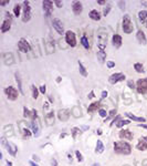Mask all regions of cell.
<instances>
[{"instance_id":"d590c367","label":"cell","mask_w":147,"mask_h":166,"mask_svg":"<svg viewBox=\"0 0 147 166\" xmlns=\"http://www.w3.org/2000/svg\"><path fill=\"white\" fill-rule=\"evenodd\" d=\"M81 134V130L79 127H73L72 128V136L73 138H78V136Z\"/></svg>"},{"instance_id":"11a10c76","label":"cell","mask_w":147,"mask_h":166,"mask_svg":"<svg viewBox=\"0 0 147 166\" xmlns=\"http://www.w3.org/2000/svg\"><path fill=\"white\" fill-rule=\"evenodd\" d=\"M138 126L139 127H143V128H146V130H147V125L146 124H138Z\"/></svg>"},{"instance_id":"8992f818","label":"cell","mask_w":147,"mask_h":166,"mask_svg":"<svg viewBox=\"0 0 147 166\" xmlns=\"http://www.w3.org/2000/svg\"><path fill=\"white\" fill-rule=\"evenodd\" d=\"M136 90L139 94H147V79H141L137 81Z\"/></svg>"},{"instance_id":"816d5d0a","label":"cell","mask_w":147,"mask_h":166,"mask_svg":"<svg viewBox=\"0 0 147 166\" xmlns=\"http://www.w3.org/2000/svg\"><path fill=\"white\" fill-rule=\"evenodd\" d=\"M9 3V1H0V6H6V5H8Z\"/></svg>"},{"instance_id":"f5cc1de1","label":"cell","mask_w":147,"mask_h":166,"mask_svg":"<svg viewBox=\"0 0 147 166\" xmlns=\"http://www.w3.org/2000/svg\"><path fill=\"white\" fill-rule=\"evenodd\" d=\"M92 97H94V92L93 91H91L89 94V99H92Z\"/></svg>"},{"instance_id":"b9f144b4","label":"cell","mask_w":147,"mask_h":166,"mask_svg":"<svg viewBox=\"0 0 147 166\" xmlns=\"http://www.w3.org/2000/svg\"><path fill=\"white\" fill-rule=\"evenodd\" d=\"M110 10H111V6L107 5V6H106V7H105V8H104V11H103V14H104V16H107L108 12H110Z\"/></svg>"},{"instance_id":"d6986e66","label":"cell","mask_w":147,"mask_h":166,"mask_svg":"<svg viewBox=\"0 0 147 166\" xmlns=\"http://www.w3.org/2000/svg\"><path fill=\"white\" fill-rule=\"evenodd\" d=\"M119 137L124 140H133V133L130 130H122L119 132Z\"/></svg>"},{"instance_id":"e0dca14e","label":"cell","mask_w":147,"mask_h":166,"mask_svg":"<svg viewBox=\"0 0 147 166\" xmlns=\"http://www.w3.org/2000/svg\"><path fill=\"white\" fill-rule=\"evenodd\" d=\"M72 10L73 12H74V14H80L81 12H82V10H83V6H82V3L80 2V1H74L72 5Z\"/></svg>"},{"instance_id":"9c48e42d","label":"cell","mask_w":147,"mask_h":166,"mask_svg":"<svg viewBox=\"0 0 147 166\" xmlns=\"http://www.w3.org/2000/svg\"><path fill=\"white\" fill-rule=\"evenodd\" d=\"M18 49L21 51V52H29L31 50V47L30 44H29V42L25 40V39H20L19 42H18Z\"/></svg>"},{"instance_id":"7bdbcfd3","label":"cell","mask_w":147,"mask_h":166,"mask_svg":"<svg viewBox=\"0 0 147 166\" xmlns=\"http://www.w3.org/2000/svg\"><path fill=\"white\" fill-rule=\"evenodd\" d=\"M115 113H116V110H112L111 112H110V115H108L107 117H106L105 122H106V121H108V120L111 119V117H113V116H114V114H115Z\"/></svg>"},{"instance_id":"e575fe53","label":"cell","mask_w":147,"mask_h":166,"mask_svg":"<svg viewBox=\"0 0 147 166\" xmlns=\"http://www.w3.org/2000/svg\"><path fill=\"white\" fill-rule=\"evenodd\" d=\"M81 43L83 44V47L85 48V49H87V50L90 49V43H89V41H87V38H86L85 36H83L81 38Z\"/></svg>"},{"instance_id":"c3c4849f","label":"cell","mask_w":147,"mask_h":166,"mask_svg":"<svg viewBox=\"0 0 147 166\" xmlns=\"http://www.w3.org/2000/svg\"><path fill=\"white\" fill-rule=\"evenodd\" d=\"M99 113H100V115L102 116V117H105V116H106V111L105 110H100V112H99Z\"/></svg>"},{"instance_id":"7a4b0ae2","label":"cell","mask_w":147,"mask_h":166,"mask_svg":"<svg viewBox=\"0 0 147 166\" xmlns=\"http://www.w3.org/2000/svg\"><path fill=\"white\" fill-rule=\"evenodd\" d=\"M107 38H108V33L106 31V29L100 28L97 30V47L100 48V50H102V51H104V49L106 47Z\"/></svg>"},{"instance_id":"3957f363","label":"cell","mask_w":147,"mask_h":166,"mask_svg":"<svg viewBox=\"0 0 147 166\" xmlns=\"http://www.w3.org/2000/svg\"><path fill=\"white\" fill-rule=\"evenodd\" d=\"M123 30H124L125 33H127V34H130V33L133 32L134 30V26L133 23H132V21H130V16H124V18H123Z\"/></svg>"},{"instance_id":"d4e9b609","label":"cell","mask_w":147,"mask_h":166,"mask_svg":"<svg viewBox=\"0 0 147 166\" xmlns=\"http://www.w3.org/2000/svg\"><path fill=\"white\" fill-rule=\"evenodd\" d=\"M90 18H91L92 20H95V21H99V20L101 19V14L97 10H92L90 11Z\"/></svg>"},{"instance_id":"7402d4cb","label":"cell","mask_w":147,"mask_h":166,"mask_svg":"<svg viewBox=\"0 0 147 166\" xmlns=\"http://www.w3.org/2000/svg\"><path fill=\"white\" fill-rule=\"evenodd\" d=\"M10 28H11V21L8 19H5L2 22V25H1V32L5 33L7 31L10 30Z\"/></svg>"},{"instance_id":"9a60e30c","label":"cell","mask_w":147,"mask_h":166,"mask_svg":"<svg viewBox=\"0 0 147 166\" xmlns=\"http://www.w3.org/2000/svg\"><path fill=\"white\" fill-rule=\"evenodd\" d=\"M136 148L138 151H145L147 149V136H141L138 140V143L136 145Z\"/></svg>"},{"instance_id":"30bf717a","label":"cell","mask_w":147,"mask_h":166,"mask_svg":"<svg viewBox=\"0 0 147 166\" xmlns=\"http://www.w3.org/2000/svg\"><path fill=\"white\" fill-rule=\"evenodd\" d=\"M125 77H125V74H123V73H114V74H112L111 77H110L108 81H110L111 84H115V83L119 82V81H124Z\"/></svg>"},{"instance_id":"5b68a950","label":"cell","mask_w":147,"mask_h":166,"mask_svg":"<svg viewBox=\"0 0 147 166\" xmlns=\"http://www.w3.org/2000/svg\"><path fill=\"white\" fill-rule=\"evenodd\" d=\"M31 19V7L29 1H23V16L22 21L28 22Z\"/></svg>"},{"instance_id":"f907efd6","label":"cell","mask_w":147,"mask_h":166,"mask_svg":"<svg viewBox=\"0 0 147 166\" xmlns=\"http://www.w3.org/2000/svg\"><path fill=\"white\" fill-rule=\"evenodd\" d=\"M107 97V92L106 91H103L102 92V99H104V97Z\"/></svg>"},{"instance_id":"9f6ffc18","label":"cell","mask_w":147,"mask_h":166,"mask_svg":"<svg viewBox=\"0 0 147 166\" xmlns=\"http://www.w3.org/2000/svg\"><path fill=\"white\" fill-rule=\"evenodd\" d=\"M52 166H58V163H56V160H52Z\"/></svg>"},{"instance_id":"2e32d148","label":"cell","mask_w":147,"mask_h":166,"mask_svg":"<svg viewBox=\"0 0 147 166\" xmlns=\"http://www.w3.org/2000/svg\"><path fill=\"white\" fill-rule=\"evenodd\" d=\"M31 126H32V131H33V134L36 136L40 135V130H41V126H40V122L38 119L33 120L31 122Z\"/></svg>"},{"instance_id":"8d00e7d4","label":"cell","mask_w":147,"mask_h":166,"mask_svg":"<svg viewBox=\"0 0 147 166\" xmlns=\"http://www.w3.org/2000/svg\"><path fill=\"white\" fill-rule=\"evenodd\" d=\"M130 121H128V120H119V121L116 123V126L117 127H122V126H124V125L130 124Z\"/></svg>"},{"instance_id":"5bb4252c","label":"cell","mask_w":147,"mask_h":166,"mask_svg":"<svg viewBox=\"0 0 147 166\" xmlns=\"http://www.w3.org/2000/svg\"><path fill=\"white\" fill-rule=\"evenodd\" d=\"M52 26L53 28L56 29V31L59 33V34H63L64 33V28H63V25H62V22L60 21L59 19H54L52 21Z\"/></svg>"},{"instance_id":"bcb514c9","label":"cell","mask_w":147,"mask_h":166,"mask_svg":"<svg viewBox=\"0 0 147 166\" xmlns=\"http://www.w3.org/2000/svg\"><path fill=\"white\" fill-rule=\"evenodd\" d=\"M118 6H119V8L122 9V10H124V9H125V2H124V1H118Z\"/></svg>"},{"instance_id":"8fae6325","label":"cell","mask_w":147,"mask_h":166,"mask_svg":"<svg viewBox=\"0 0 147 166\" xmlns=\"http://www.w3.org/2000/svg\"><path fill=\"white\" fill-rule=\"evenodd\" d=\"M42 6H43V10H44V14L47 17H50L51 14H52V10H53V2L52 1H43L42 2Z\"/></svg>"},{"instance_id":"52a82bcc","label":"cell","mask_w":147,"mask_h":166,"mask_svg":"<svg viewBox=\"0 0 147 166\" xmlns=\"http://www.w3.org/2000/svg\"><path fill=\"white\" fill-rule=\"evenodd\" d=\"M65 42L70 47L76 45V38H75V33L73 31H67L65 32Z\"/></svg>"},{"instance_id":"f546056e","label":"cell","mask_w":147,"mask_h":166,"mask_svg":"<svg viewBox=\"0 0 147 166\" xmlns=\"http://www.w3.org/2000/svg\"><path fill=\"white\" fill-rule=\"evenodd\" d=\"M126 116H127V117H130V120H133V121H136V122H145V121H146L144 117H138V116L133 115L132 113H126Z\"/></svg>"},{"instance_id":"cb8c5ba5","label":"cell","mask_w":147,"mask_h":166,"mask_svg":"<svg viewBox=\"0 0 147 166\" xmlns=\"http://www.w3.org/2000/svg\"><path fill=\"white\" fill-rule=\"evenodd\" d=\"M72 115L74 116V117H81L82 116V110H81V108L79 106V105H75V106H73L72 108Z\"/></svg>"},{"instance_id":"4fadbf2b","label":"cell","mask_w":147,"mask_h":166,"mask_svg":"<svg viewBox=\"0 0 147 166\" xmlns=\"http://www.w3.org/2000/svg\"><path fill=\"white\" fill-rule=\"evenodd\" d=\"M70 111L69 110H67V109H62V110H60L58 112V117H59V120L60 121H62V122H67L68 120H69V117H70Z\"/></svg>"},{"instance_id":"74e56055","label":"cell","mask_w":147,"mask_h":166,"mask_svg":"<svg viewBox=\"0 0 147 166\" xmlns=\"http://www.w3.org/2000/svg\"><path fill=\"white\" fill-rule=\"evenodd\" d=\"M31 90H32V97H33V99H37L38 95H39L38 89L36 88V85H31Z\"/></svg>"},{"instance_id":"7dc6e473","label":"cell","mask_w":147,"mask_h":166,"mask_svg":"<svg viewBox=\"0 0 147 166\" xmlns=\"http://www.w3.org/2000/svg\"><path fill=\"white\" fill-rule=\"evenodd\" d=\"M54 3H56V6L58 7V8H61L62 6H63V2H62V1H58V0L54 1Z\"/></svg>"},{"instance_id":"ac0fdd59","label":"cell","mask_w":147,"mask_h":166,"mask_svg":"<svg viewBox=\"0 0 147 166\" xmlns=\"http://www.w3.org/2000/svg\"><path fill=\"white\" fill-rule=\"evenodd\" d=\"M23 112H25V114H23V115H25V117L31 119L32 121L37 119V111L36 110L30 111V110H28L27 108H23Z\"/></svg>"},{"instance_id":"d6a6232c","label":"cell","mask_w":147,"mask_h":166,"mask_svg":"<svg viewBox=\"0 0 147 166\" xmlns=\"http://www.w3.org/2000/svg\"><path fill=\"white\" fill-rule=\"evenodd\" d=\"M134 69L136 70V72H138V73H144V72H145L144 66H143V64H141V63H135V64H134Z\"/></svg>"},{"instance_id":"ffe728a7","label":"cell","mask_w":147,"mask_h":166,"mask_svg":"<svg viewBox=\"0 0 147 166\" xmlns=\"http://www.w3.org/2000/svg\"><path fill=\"white\" fill-rule=\"evenodd\" d=\"M136 38H137V40H138L139 43H141V44H146V42H147L146 36H145V33L143 32V31H141V30H138V31H137V33H136Z\"/></svg>"},{"instance_id":"836d02e7","label":"cell","mask_w":147,"mask_h":166,"mask_svg":"<svg viewBox=\"0 0 147 166\" xmlns=\"http://www.w3.org/2000/svg\"><path fill=\"white\" fill-rule=\"evenodd\" d=\"M79 70H80V73L83 75V77H87V71H86V69L84 68V65L81 63L80 61H79Z\"/></svg>"},{"instance_id":"484cf974","label":"cell","mask_w":147,"mask_h":166,"mask_svg":"<svg viewBox=\"0 0 147 166\" xmlns=\"http://www.w3.org/2000/svg\"><path fill=\"white\" fill-rule=\"evenodd\" d=\"M101 103L97 101V102H94L92 103V104H90V106L87 108V112L89 113H93V112H95V111H97V109L100 108Z\"/></svg>"},{"instance_id":"277c9868","label":"cell","mask_w":147,"mask_h":166,"mask_svg":"<svg viewBox=\"0 0 147 166\" xmlns=\"http://www.w3.org/2000/svg\"><path fill=\"white\" fill-rule=\"evenodd\" d=\"M1 145H2L5 148H7V151L9 152V154H11L12 156H14V155L17 154V146H16L14 144L8 142L5 137L1 138Z\"/></svg>"},{"instance_id":"6da1fadb","label":"cell","mask_w":147,"mask_h":166,"mask_svg":"<svg viewBox=\"0 0 147 166\" xmlns=\"http://www.w3.org/2000/svg\"><path fill=\"white\" fill-rule=\"evenodd\" d=\"M114 151L117 154L130 155L132 153V146L124 141H118L114 143Z\"/></svg>"},{"instance_id":"f1b7e54d","label":"cell","mask_w":147,"mask_h":166,"mask_svg":"<svg viewBox=\"0 0 147 166\" xmlns=\"http://www.w3.org/2000/svg\"><path fill=\"white\" fill-rule=\"evenodd\" d=\"M3 131H5V135L6 136L14 135V127H12V125H6L5 128H3Z\"/></svg>"},{"instance_id":"f6af8a7d","label":"cell","mask_w":147,"mask_h":166,"mask_svg":"<svg viewBox=\"0 0 147 166\" xmlns=\"http://www.w3.org/2000/svg\"><path fill=\"white\" fill-rule=\"evenodd\" d=\"M127 85L130 86V89H135V88H136V86H135V84H134V82H133V81H128V82H127Z\"/></svg>"},{"instance_id":"4316f807","label":"cell","mask_w":147,"mask_h":166,"mask_svg":"<svg viewBox=\"0 0 147 166\" xmlns=\"http://www.w3.org/2000/svg\"><path fill=\"white\" fill-rule=\"evenodd\" d=\"M138 18L139 20H141L143 23H145L146 25L147 22V10H141L138 12Z\"/></svg>"},{"instance_id":"7c38bea8","label":"cell","mask_w":147,"mask_h":166,"mask_svg":"<svg viewBox=\"0 0 147 166\" xmlns=\"http://www.w3.org/2000/svg\"><path fill=\"white\" fill-rule=\"evenodd\" d=\"M2 60H3V63L6 64V65H11V64L14 63V54L10 52H6L2 54Z\"/></svg>"},{"instance_id":"60d3db41","label":"cell","mask_w":147,"mask_h":166,"mask_svg":"<svg viewBox=\"0 0 147 166\" xmlns=\"http://www.w3.org/2000/svg\"><path fill=\"white\" fill-rule=\"evenodd\" d=\"M75 154H76V157H78L79 162H83V155L81 154L79 151H76V152H75Z\"/></svg>"},{"instance_id":"44dd1931","label":"cell","mask_w":147,"mask_h":166,"mask_svg":"<svg viewBox=\"0 0 147 166\" xmlns=\"http://www.w3.org/2000/svg\"><path fill=\"white\" fill-rule=\"evenodd\" d=\"M112 42H113V45L115 48H119L122 45V37L119 34H114L113 38H112Z\"/></svg>"},{"instance_id":"db71d44e","label":"cell","mask_w":147,"mask_h":166,"mask_svg":"<svg viewBox=\"0 0 147 166\" xmlns=\"http://www.w3.org/2000/svg\"><path fill=\"white\" fill-rule=\"evenodd\" d=\"M29 164H30L31 166H39V165H38V164H37V163H34V162H32V160H30V162H29Z\"/></svg>"},{"instance_id":"1f68e13d","label":"cell","mask_w":147,"mask_h":166,"mask_svg":"<svg viewBox=\"0 0 147 166\" xmlns=\"http://www.w3.org/2000/svg\"><path fill=\"white\" fill-rule=\"evenodd\" d=\"M16 81H17V83H18L19 91L21 92V94H25V92H23V89H22V83H21V79H20V77H19V74H18V73H16Z\"/></svg>"},{"instance_id":"603a6c76","label":"cell","mask_w":147,"mask_h":166,"mask_svg":"<svg viewBox=\"0 0 147 166\" xmlns=\"http://www.w3.org/2000/svg\"><path fill=\"white\" fill-rule=\"evenodd\" d=\"M44 120L47 122V125H53L54 124V113L53 112H49L48 114H45Z\"/></svg>"},{"instance_id":"ab89813d","label":"cell","mask_w":147,"mask_h":166,"mask_svg":"<svg viewBox=\"0 0 147 166\" xmlns=\"http://www.w3.org/2000/svg\"><path fill=\"white\" fill-rule=\"evenodd\" d=\"M21 132H22V134H23V136H25V137H30L31 136V133H30V131L28 130V128H22V131H21Z\"/></svg>"},{"instance_id":"681fc988","label":"cell","mask_w":147,"mask_h":166,"mask_svg":"<svg viewBox=\"0 0 147 166\" xmlns=\"http://www.w3.org/2000/svg\"><path fill=\"white\" fill-rule=\"evenodd\" d=\"M45 91H47V90H45V85H41V86H40V92H41L42 94H44Z\"/></svg>"},{"instance_id":"ba28073f","label":"cell","mask_w":147,"mask_h":166,"mask_svg":"<svg viewBox=\"0 0 147 166\" xmlns=\"http://www.w3.org/2000/svg\"><path fill=\"white\" fill-rule=\"evenodd\" d=\"M5 93H6L7 97H8L9 100H11V101L17 100V97H18L17 89L14 88V86H8V88L5 89Z\"/></svg>"},{"instance_id":"4dcf8cb0","label":"cell","mask_w":147,"mask_h":166,"mask_svg":"<svg viewBox=\"0 0 147 166\" xmlns=\"http://www.w3.org/2000/svg\"><path fill=\"white\" fill-rule=\"evenodd\" d=\"M104 148H105V147H104V145H103L102 141H100V140H99V141L96 142V149H95V152H96V153H103V152H104Z\"/></svg>"},{"instance_id":"f35d334b","label":"cell","mask_w":147,"mask_h":166,"mask_svg":"<svg viewBox=\"0 0 147 166\" xmlns=\"http://www.w3.org/2000/svg\"><path fill=\"white\" fill-rule=\"evenodd\" d=\"M20 11H21V7H20V5H16V6H14V16L19 17L20 16Z\"/></svg>"},{"instance_id":"be15d7a7","label":"cell","mask_w":147,"mask_h":166,"mask_svg":"<svg viewBox=\"0 0 147 166\" xmlns=\"http://www.w3.org/2000/svg\"><path fill=\"white\" fill-rule=\"evenodd\" d=\"M145 26H146V28H147V22H146V25H145Z\"/></svg>"},{"instance_id":"6125c7cd","label":"cell","mask_w":147,"mask_h":166,"mask_svg":"<svg viewBox=\"0 0 147 166\" xmlns=\"http://www.w3.org/2000/svg\"><path fill=\"white\" fill-rule=\"evenodd\" d=\"M92 166H100V165H99V164H97V163H94Z\"/></svg>"},{"instance_id":"ee69618b","label":"cell","mask_w":147,"mask_h":166,"mask_svg":"<svg viewBox=\"0 0 147 166\" xmlns=\"http://www.w3.org/2000/svg\"><path fill=\"white\" fill-rule=\"evenodd\" d=\"M107 68H110V69H111V68H114V66H115V63H114L113 61H107Z\"/></svg>"},{"instance_id":"83f0119b","label":"cell","mask_w":147,"mask_h":166,"mask_svg":"<svg viewBox=\"0 0 147 166\" xmlns=\"http://www.w3.org/2000/svg\"><path fill=\"white\" fill-rule=\"evenodd\" d=\"M96 55H97V60L100 61V63H103V62L105 61V59H106L105 51H102V50H100V51H97Z\"/></svg>"},{"instance_id":"6f0895ef","label":"cell","mask_w":147,"mask_h":166,"mask_svg":"<svg viewBox=\"0 0 147 166\" xmlns=\"http://www.w3.org/2000/svg\"><path fill=\"white\" fill-rule=\"evenodd\" d=\"M143 166H147V160H143Z\"/></svg>"},{"instance_id":"680465c9","label":"cell","mask_w":147,"mask_h":166,"mask_svg":"<svg viewBox=\"0 0 147 166\" xmlns=\"http://www.w3.org/2000/svg\"><path fill=\"white\" fill-rule=\"evenodd\" d=\"M99 5H105V1H97Z\"/></svg>"},{"instance_id":"91938a15","label":"cell","mask_w":147,"mask_h":166,"mask_svg":"<svg viewBox=\"0 0 147 166\" xmlns=\"http://www.w3.org/2000/svg\"><path fill=\"white\" fill-rule=\"evenodd\" d=\"M32 157H33V160H39V157H38V156H36V155H33V156H32Z\"/></svg>"},{"instance_id":"94428289","label":"cell","mask_w":147,"mask_h":166,"mask_svg":"<svg viewBox=\"0 0 147 166\" xmlns=\"http://www.w3.org/2000/svg\"><path fill=\"white\" fill-rule=\"evenodd\" d=\"M7 166H12V163L11 162H7Z\"/></svg>"}]
</instances>
